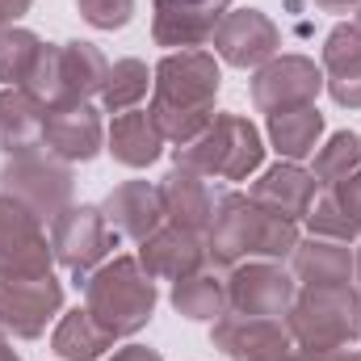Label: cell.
<instances>
[{
	"label": "cell",
	"mask_w": 361,
	"mask_h": 361,
	"mask_svg": "<svg viewBox=\"0 0 361 361\" xmlns=\"http://www.w3.org/2000/svg\"><path fill=\"white\" fill-rule=\"evenodd\" d=\"M223 85V72L214 55L197 51H169L152 72V118L169 143H193L214 122V97Z\"/></svg>",
	"instance_id": "obj_1"
},
{
	"label": "cell",
	"mask_w": 361,
	"mask_h": 361,
	"mask_svg": "<svg viewBox=\"0 0 361 361\" xmlns=\"http://www.w3.org/2000/svg\"><path fill=\"white\" fill-rule=\"evenodd\" d=\"M298 244V227L281 214H269L265 206H257L248 193L231 189L219 193L214 202V219L206 227V257L223 269H235L252 257L261 261H281L290 257Z\"/></svg>",
	"instance_id": "obj_2"
},
{
	"label": "cell",
	"mask_w": 361,
	"mask_h": 361,
	"mask_svg": "<svg viewBox=\"0 0 361 361\" xmlns=\"http://www.w3.org/2000/svg\"><path fill=\"white\" fill-rule=\"evenodd\" d=\"M85 311L114 341L135 336L156 311V277H147L139 257H114L85 277Z\"/></svg>",
	"instance_id": "obj_3"
},
{
	"label": "cell",
	"mask_w": 361,
	"mask_h": 361,
	"mask_svg": "<svg viewBox=\"0 0 361 361\" xmlns=\"http://www.w3.org/2000/svg\"><path fill=\"white\" fill-rule=\"evenodd\" d=\"M105 76H109V63L92 42H80V38L76 42H47L21 89L42 109H55V105L89 101L92 92L105 89Z\"/></svg>",
	"instance_id": "obj_4"
},
{
	"label": "cell",
	"mask_w": 361,
	"mask_h": 361,
	"mask_svg": "<svg viewBox=\"0 0 361 361\" xmlns=\"http://www.w3.org/2000/svg\"><path fill=\"white\" fill-rule=\"evenodd\" d=\"M177 164L202 177L248 180L265 164V139L244 114H214V122L193 143L177 147Z\"/></svg>",
	"instance_id": "obj_5"
},
{
	"label": "cell",
	"mask_w": 361,
	"mask_h": 361,
	"mask_svg": "<svg viewBox=\"0 0 361 361\" xmlns=\"http://www.w3.org/2000/svg\"><path fill=\"white\" fill-rule=\"evenodd\" d=\"M286 328L311 349H349L361 341V294L353 286H302Z\"/></svg>",
	"instance_id": "obj_6"
},
{
	"label": "cell",
	"mask_w": 361,
	"mask_h": 361,
	"mask_svg": "<svg viewBox=\"0 0 361 361\" xmlns=\"http://www.w3.org/2000/svg\"><path fill=\"white\" fill-rule=\"evenodd\" d=\"M0 189L8 197H17L21 206H30L38 219H55L72 206V164L51 156V152H30V156H13L0 169Z\"/></svg>",
	"instance_id": "obj_7"
},
{
	"label": "cell",
	"mask_w": 361,
	"mask_h": 361,
	"mask_svg": "<svg viewBox=\"0 0 361 361\" xmlns=\"http://www.w3.org/2000/svg\"><path fill=\"white\" fill-rule=\"evenodd\" d=\"M51 248L55 261L80 286L97 265L109 261V252L118 248V231L105 223L101 206H68L63 214L51 219Z\"/></svg>",
	"instance_id": "obj_8"
},
{
	"label": "cell",
	"mask_w": 361,
	"mask_h": 361,
	"mask_svg": "<svg viewBox=\"0 0 361 361\" xmlns=\"http://www.w3.org/2000/svg\"><path fill=\"white\" fill-rule=\"evenodd\" d=\"M55 265V248L42 231V219L17 197L0 193V281L47 277Z\"/></svg>",
	"instance_id": "obj_9"
},
{
	"label": "cell",
	"mask_w": 361,
	"mask_h": 361,
	"mask_svg": "<svg viewBox=\"0 0 361 361\" xmlns=\"http://www.w3.org/2000/svg\"><path fill=\"white\" fill-rule=\"evenodd\" d=\"M294 298H298V281L277 261H244L227 273V311L286 319Z\"/></svg>",
	"instance_id": "obj_10"
},
{
	"label": "cell",
	"mask_w": 361,
	"mask_h": 361,
	"mask_svg": "<svg viewBox=\"0 0 361 361\" xmlns=\"http://www.w3.org/2000/svg\"><path fill=\"white\" fill-rule=\"evenodd\" d=\"M319 92H324V68H315V59L307 55H273L252 76V105L261 114H286V109L315 105Z\"/></svg>",
	"instance_id": "obj_11"
},
{
	"label": "cell",
	"mask_w": 361,
	"mask_h": 361,
	"mask_svg": "<svg viewBox=\"0 0 361 361\" xmlns=\"http://www.w3.org/2000/svg\"><path fill=\"white\" fill-rule=\"evenodd\" d=\"M59 311H63V286L51 273L30 281H0V336L38 341Z\"/></svg>",
	"instance_id": "obj_12"
},
{
	"label": "cell",
	"mask_w": 361,
	"mask_h": 361,
	"mask_svg": "<svg viewBox=\"0 0 361 361\" xmlns=\"http://www.w3.org/2000/svg\"><path fill=\"white\" fill-rule=\"evenodd\" d=\"M210 42H214V55L223 63L248 72V68H265L273 55H277L281 30L273 25V17L261 13V8H231L219 21V30H214Z\"/></svg>",
	"instance_id": "obj_13"
},
{
	"label": "cell",
	"mask_w": 361,
	"mask_h": 361,
	"mask_svg": "<svg viewBox=\"0 0 361 361\" xmlns=\"http://www.w3.org/2000/svg\"><path fill=\"white\" fill-rule=\"evenodd\" d=\"M231 13V0H156L152 38L173 51H197L214 38L219 21Z\"/></svg>",
	"instance_id": "obj_14"
},
{
	"label": "cell",
	"mask_w": 361,
	"mask_h": 361,
	"mask_svg": "<svg viewBox=\"0 0 361 361\" xmlns=\"http://www.w3.org/2000/svg\"><path fill=\"white\" fill-rule=\"evenodd\" d=\"M105 143V126L101 114L92 109L89 101L76 105H55L42 114V147L68 164H89L92 156Z\"/></svg>",
	"instance_id": "obj_15"
},
{
	"label": "cell",
	"mask_w": 361,
	"mask_h": 361,
	"mask_svg": "<svg viewBox=\"0 0 361 361\" xmlns=\"http://www.w3.org/2000/svg\"><path fill=\"white\" fill-rule=\"evenodd\" d=\"M101 214H105V223H109L118 235H126V240L143 244V240H147V235H156V231H160V223H164L160 185H152V180H122L118 189H109V197H105Z\"/></svg>",
	"instance_id": "obj_16"
},
{
	"label": "cell",
	"mask_w": 361,
	"mask_h": 361,
	"mask_svg": "<svg viewBox=\"0 0 361 361\" xmlns=\"http://www.w3.org/2000/svg\"><path fill=\"white\" fill-rule=\"evenodd\" d=\"M315 189L319 185H315V177L307 169H298L294 160H277L273 169H265L261 177L252 180L248 197L257 206H265L269 214H281V219L298 223V219H307V210L315 202Z\"/></svg>",
	"instance_id": "obj_17"
},
{
	"label": "cell",
	"mask_w": 361,
	"mask_h": 361,
	"mask_svg": "<svg viewBox=\"0 0 361 361\" xmlns=\"http://www.w3.org/2000/svg\"><path fill=\"white\" fill-rule=\"evenodd\" d=\"M202 261H206V240L180 227H160L139 244V265L156 281H180L185 273L202 269Z\"/></svg>",
	"instance_id": "obj_18"
},
{
	"label": "cell",
	"mask_w": 361,
	"mask_h": 361,
	"mask_svg": "<svg viewBox=\"0 0 361 361\" xmlns=\"http://www.w3.org/2000/svg\"><path fill=\"white\" fill-rule=\"evenodd\" d=\"M160 202H164V214L173 219V227L193 231V235H206L219 197L210 193V185H206L202 173L173 164V173L160 180Z\"/></svg>",
	"instance_id": "obj_19"
},
{
	"label": "cell",
	"mask_w": 361,
	"mask_h": 361,
	"mask_svg": "<svg viewBox=\"0 0 361 361\" xmlns=\"http://www.w3.org/2000/svg\"><path fill=\"white\" fill-rule=\"evenodd\" d=\"M290 277L298 286H349L353 281V252L341 240H298L290 252Z\"/></svg>",
	"instance_id": "obj_20"
},
{
	"label": "cell",
	"mask_w": 361,
	"mask_h": 361,
	"mask_svg": "<svg viewBox=\"0 0 361 361\" xmlns=\"http://www.w3.org/2000/svg\"><path fill=\"white\" fill-rule=\"evenodd\" d=\"M164 135L152 118V109H126V114H114V126H109V156L126 169H147L160 160L164 152Z\"/></svg>",
	"instance_id": "obj_21"
},
{
	"label": "cell",
	"mask_w": 361,
	"mask_h": 361,
	"mask_svg": "<svg viewBox=\"0 0 361 361\" xmlns=\"http://www.w3.org/2000/svg\"><path fill=\"white\" fill-rule=\"evenodd\" d=\"M42 114L25 89H0V152L8 160L42 152Z\"/></svg>",
	"instance_id": "obj_22"
},
{
	"label": "cell",
	"mask_w": 361,
	"mask_h": 361,
	"mask_svg": "<svg viewBox=\"0 0 361 361\" xmlns=\"http://www.w3.org/2000/svg\"><path fill=\"white\" fill-rule=\"evenodd\" d=\"M173 307L185 319L197 324H214L227 315V277H219L214 269H193L180 281H173Z\"/></svg>",
	"instance_id": "obj_23"
},
{
	"label": "cell",
	"mask_w": 361,
	"mask_h": 361,
	"mask_svg": "<svg viewBox=\"0 0 361 361\" xmlns=\"http://www.w3.org/2000/svg\"><path fill=\"white\" fill-rule=\"evenodd\" d=\"M319 135H324V114L315 105L269 114V143L281 160H294V164L307 160L319 147Z\"/></svg>",
	"instance_id": "obj_24"
},
{
	"label": "cell",
	"mask_w": 361,
	"mask_h": 361,
	"mask_svg": "<svg viewBox=\"0 0 361 361\" xmlns=\"http://www.w3.org/2000/svg\"><path fill=\"white\" fill-rule=\"evenodd\" d=\"M109 345H114V336L105 328H97V319H92L85 307L68 311L55 324V336H51V349L63 361H97Z\"/></svg>",
	"instance_id": "obj_25"
},
{
	"label": "cell",
	"mask_w": 361,
	"mask_h": 361,
	"mask_svg": "<svg viewBox=\"0 0 361 361\" xmlns=\"http://www.w3.org/2000/svg\"><path fill=\"white\" fill-rule=\"evenodd\" d=\"M152 89V72L143 59H118L105 76V89H101V105L109 114H126V109H139V101Z\"/></svg>",
	"instance_id": "obj_26"
},
{
	"label": "cell",
	"mask_w": 361,
	"mask_h": 361,
	"mask_svg": "<svg viewBox=\"0 0 361 361\" xmlns=\"http://www.w3.org/2000/svg\"><path fill=\"white\" fill-rule=\"evenodd\" d=\"M361 164V139L353 130H336L319 152H315V169H311V177L315 185H324V189H332L336 180L353 177Z\"/></svg>",
	"instance_id": "obj_27"
},
{
	"label": "cell",
	"mask_w": 361,
	"mask_h": 361,
	"mask_svg": "<svg viewBox=\"0 0 361 361\" xmlns=\"http://www.w3.org/2000/svg\"><path fill=\"white\" fill-rule=\"evenodd\" d=\"M38 51H42L38 34H30L21 25H0V80L8 89H21L34 59H38Z\"/></svg>",
	"instance_id": "obj_28"
},
{
	"label": "cell",
	"mask_w": 361,
	"mask_h": 361,
	"mask_svg": "<svg viewBox=\"0 0 361 361\" xmlns=\"http://www.w3.org/2000/svg\"><path fill=\"white\" fill-rule=\"evenodd\" d=\"M357 59H361V30L353 21H341L324 38V76H336V72L353 68Z\"/></svg>",
	"instance_id": "obj_29"
},
{
	"label": "cell",
	"mask_w": 361,
	"mask_h": 361,
	"mask_svg": "<svg viewBox=\"0 0 361 361\" xmlns=\"http://www.w3.org/2000/svg\"><path fill=\"white\" fill-rule=\"evenodd\" d=\"M76 8L92 30H122L135 17V0H76Z\"/></svg>",
	"instance_id": "obj_30"
},
{
	"label": "cell",
	"mask_w": 361,
	"mask_h": 361,
	"mask_svg": "<svg viewBox=\"0 0 361 361\" xmlns=\"http://www.w3.org/2000/svg\"><path fill=\"white\" fill-rule=\"evenodd\" d=\"M324 202L353 227V235H361V173L336 180L332 189H324Z\"/></svg>",
	"instance_id": "obj_31"
},
{
	"label": "cell",
	"mask_w": 361,
	"mask_h": 361,
	"mask_svg": "<svg viewBox=\"0 0 361 361\" xmlns=\"http://www.w3.org/2000/svg\"><path fill=\"white\" fill-rule=\"evenodd\" d=\"M324 89L332 92L336 105H345V109H361V59L353 63V68L336 72V76H324Z\"/></svg>",
	"instance_id": "obj_32"
},
{
	"label": "cell",
	"mask_w": 361,
	"mask_h": 361,
	"mask_svg": "<svg viewBox=\"0 0 361 361\" xmlns=\"http://www.w3.org/2000/svg\"><path fill=\"white\" fill-rule=\"evenodd\" d=\"M30 4H34V0H0V25L21 21V17L30 13Z\"/></svg>",
	"instance_id": "obj_33"
},
{
	"label": "cell",
	"mask_w": 361,
	"mask_h": 361,
	"mask_svg": "<svg viewBox=\"0 0 361 361\" xmlns=\"http://www.w3.org/2000/svg\"><path fill=\"white\" fill-rule=\"evenodd\" d=\"M109 361H164L156 349H147V345H126V349H118Z\"/></svg>",
	"instance_id": "obj_34"
},
{
	"label": "cell",
	"mask_w": 361,
	"mask_h": 361,
	"mask_svg": "<svg viewBox=\"0 0 361 361\" xmlns=\"http://www.w3.org/2000/svg\"><path fill=\"white\" fill-rule=\"evenodd\" d=\"M315 4H319L324 13H353L361 0H315Z\"/></svg>",
	"instance_id": "obj_35"
},
{
	"label": "cell",
	"mask_w": 361,
	"mask_h": 361,
	"mask_svg": "<svg viewBox=\"0 0 361 361\" xmlns=\"http://www.w3.org/2000/svg\"><path fill=\"white\" fill-rule=\"evenodd\" d=\"M0 361H21L13 349H8V345H4V336H0Z\"/></svg>",
	"instance_id": "obj_36"
},
{
	"label": "cell",
	"mask_w": 361,
	"mask_h": 361,
	"mask_svg": "<svg viewBox=\"0 0 361 361\" xmlns=\"http://www.w3.org/2000/svg\"><path fill=\"white\" fill-rule=\"evenodd\" d=\"M353 277L361 281V248H357V257H353Z\"/></svg>",
	"instance_id": "obj_37"
},
{
	"label": "cell",
	"mask_w": 361,
	"mask_h": 361,
	"mask_svg": "<svg viewBox=\"0 0 361 361\" xmlns=\"http://www.w3.org/2000/svg\"><path fill=\"white\" fill-rule=\"evenodd\" d=\"M336 361H361V353H349V349H345V353H341Z\"/></svg>",
	"instance_id": "obj_38"
},
{
	"label": "cell",
	"mask_w": 361,
	"mask_h": 361,
	"mask_svg": "<svg viewBox=\"0 0 361 361\" xmlns=\"http://www.w3.org/2000/svg\"><path fill=\"white\" fill-rule=\"evenodd\" d=\"M353 13H357V21H353V25H357V30H361V4H357V8H353Z\"/></svg>",
	"instance_id": "obj_39"
}]
</instances>
